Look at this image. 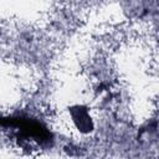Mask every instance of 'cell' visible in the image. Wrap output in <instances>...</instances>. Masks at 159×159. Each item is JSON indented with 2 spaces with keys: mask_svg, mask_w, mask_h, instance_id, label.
Returning <instances> with one entry per match:
<instances>
[{
  "mask_svg": "<svg viewBox=\"0 0 159 159\" xmlns=\"http://www.w3.org/2000/svg\"><path fill=\"white\" fill-rule=\"evenodd\" d=\"M0 125L12 128L19 144L24 148H30V143H36L42 148L51 147L53 143V137L50 129L43 123L30 117H0Z\"/></svg>",
  "mask_w": 159,
  "mask_h": 159,
  "instance_id": "cell-1",
  "label": "cell"
},
{
  "mask_svg": "<svg viewBox=\"0 0 159 159\" xmlns=\"http://www.w3.org/2000/svg\"><path fill=\"white\" fill-rule=\"evenodd\" d=\"M70 113H71V117H72L75 124L77 125V128L81 132L88 133L93 129V123H92V119H91L86 107L75 106V107L70 108Z\"/></svg>",
  "mask_w": 159,
  "mask_h": 159,
  "instance_id": "cell-2",
  "label": "cell"
}]
</instances>
